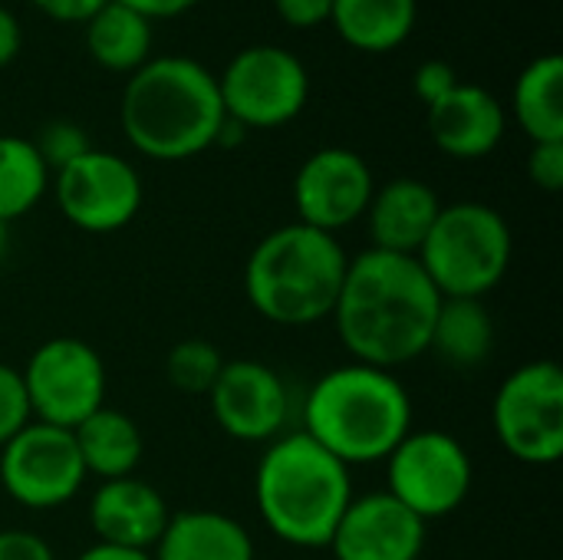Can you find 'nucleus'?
I'll use <instances>...</instances> for the list:
<instances>
[{"mask_svg": "<svg viewBox=\"0 0 563 560\" xmlns=\"http://www.w3.org/2000/svg\"><path fill=\"white\" fill-rule=\"evenodd\" d=\"M439 307L442 294L416 257L366 248L350 257L330 320L353 363L396 373L429 353Z\"/></svg>", "mask_w": 563, "mask_h": 560, "instance_id": "1", "label": "nucleus"}, {"mask_svg": "<svg viewBox=\"0 0 563 560\" xmlns=\"http://www.w3.org/2000/svg\"><path fill=\"white\" fill-rule=\"evenodd\" d=\"M122 132L155 162H185L218 145L228 122L218 76L191 56H158L139 66L119 106Z\"/></svg>", "mask_w": 563, "mask_h": 560, "instance_id": "2", "label": "nucleus"}, {"mask_svg": "<svg viewBox=\"0 0 563 560\" xmlns=\"http://www.w3.org/2000/svg\"><path fill=\"white\" fill-rule=\"evenodd\" d=\"M300 419L346 469L376 465L412 432V396L393 370L346 363L310 386Z\"/></svg>", "mask_w": 563, "mask_h": 560, "instance_id": "3", "label": "nucleus"}, {"mask_svg": "<svg viewBox=\"0 0 563 560\" xmlns=\"http://www.w3.org/2000/svg\"><path fill=\"white\" fill-rule=\"evenodd\" d=\"M254 502L274 538L323 551L353 502V479L340 459L297 429L267 442L254 472Z\"/></svg>", "mask_w": 563, "mask_h": 560, "instance_id": "4", "label": "nucleus"}, {"mask_svg": "<svg viewBox=\"0 0 563 560\" xmlns=\"http://www.w3.org/2000/svg\"><path fill=\"white\" fill-rule=\"evenodd\" d=\"M346 267L350 254L336 234L294 221L254 244L244 294L254 314L277 327H317L330 320Z\"/></svg>", "mask_w": 563, "mask_h": 560, "instance_id": "5", "label": "nucleus"}, {"mask_svg": "<svg viewBox=\"0 0 563 560\" xmlns=\"http://www.w3.org/2000/svg\"><path fill=\"white\" fill-rule=\"evenodd\" d=\"M515 234L505 215L482 201L442 205L416 261L442 297L485 300L511 271Z\"/></svg>", "mask_w": 563, "mask_h": 560, "instance_id": "6", "label": "nucleus"}, {"mask_svg": "<svg viewBox=\"0 0 563 560\" xmlns=\"http://www.w3.org/2000/svg\"><path fill=\"white\" fill-rule=\"evenodd\" d=\"M492 426L501 449L525 465L563 459V370L554 360H531L501 380L492 403Z\"/></svg>", "mask_w": 563, "mask_h": 560, "instance_id": "7", "label": "nucleus"}, {"mask_svg": "<svg viewBox=\"0 0 563 560\" xmlns=\"http://www.w3.org/2000/svg\"><path fill=\"white\" fill-rule=\"evenodd\" d=\"M472 479L468 449L442 429H412L386 455V492L426 525L455 515L472 492Z\"/></svg>", "mask_w": 563, "mask_h": 560, "instance_id": "8", "label": "nucleus"}, {"mask_svg": "<svg viewBox=\"0 0 563 560\" xmlns=\"http://www.w3.org/2000/svg\"><path fill=\"white\" fill-rule=\"evenodd\" d=\"M224 116L247 129H280L310 99V76L297 53L271 43L241 50L218 79Z\"/></svg>", "mask_w": 563, "mask_h": 560, "instance_id": "9", "label": "nucleus"}, {"mask_svg": "<svg viewBox=\"0 0 563 560\" xmlns=\"http://www.w3.org/2000/svg\"><path fill=\"white\" fill-rule=\"evenodd\" d=\"M33 422L76 429L106 406V363L79 337H53L40 343L20 370Z\"/></svg>", "mask_w": 563, "mask_h": 560, "instance_id": "10", "label": "nucleus"}, {"mask_svg": "<svg viewBox=\"0 0 563 560\" xmlns=\"http://www.w3.org/2000/svg\"><path fill=\"white\" fill-rule=\"evenodd\" d=\"M86 479L89 475L69 429L30 422L0 449V485L30 512L69 505L82 492Z\"/></svg>", "mask_w": 563, "mask_h": 560, "instance_id": "11", "label": "nucleus"}, {"mask_svg": "<svg viewBox=\"0 0 563 560\" xmlns=\"http://www.w3.org/2000/svg\"><path fill=\"white\" fill-rule=\"evenodd\" d=\"M53 195L63 218L86 234H112L142 211V178L122 155L89 149L53 175Z\"/></svg>", "mask_w": 563, "mask_h": 560, "instance_id": "12", "label": "nucleus"}, {"mask_svg": "<svg viewBox=\"0 0 563 560\" xmlns=\"http://www.w3.org/2000/svg\"><path fill=\"white\" fill-rule=\"evenodd\" d=\"M373 191L376 182L363 155L343 145L317 149L294 178L297 221L336 234L366 215Z\"/></svg>", "mask_w": 563, "mask_h": 560, "instance_id": "13", "label": "nucleus"}, {"mask_svg": "<svg viewBox=\"0 0 563 560\" xmlns=\"http://www.w3.org/2000/svg\"><path fill=\"white\" fill-rule=\"evenodd\" d=\"M208 406L224 436L267 446L284 436L290 419V393L280 373L261 360H224Z\"/></svg>", "mask_w": 563, "mask_h": 560, "instance_id": "14", "label": "nucleus"}, {"mask_svg": "<svg viewBox=\"0 0 563 560\" xmlns=\"http://www.w3.org/2000/svg\"><path fill=\"white\" fill-rule=\"evenodd\" d=\"M426 521L389 492L353 495L327 551L333 560H419L426 551Z\"/></svg>", "mask_w": 563, "mask_h": 560, "instance_id": "15", "label": "nucleus"}, {"mask_svg": "<svg viewBox=\"0 0 563 560\" xmlns=\"http://www.w3.org/2000/svg\"><path fill=\"white\" fill-rule=\"evenodd\" d=\"M168 518L172 512L162 492L135 475L99 482L89 498V528L102 545L152 551Z\"/></svg>", "mask_w": 563, "mask_h": 560, "instance_id": "16", "label": "nucleus"}, {"mask_svg": "<svg viewBox=\"0 0 563 560\" xmlns=\"http://www.w3.org/2000/svg\"><path fill=\"white\" fill-rule=\"evenodd\" d=\"M508 129L505 106L498 96L475 83H459L449 96L429 106V135L449 158H485L492 155Z\"/></svg>", "mask_w": 563, "mask_h": 560, "instance_id": "17", "label": "nucleus"}, {"mask_svg": "<svg viewBox=\"0 0 563 560\" xmlns=\"http://www.w3.org/2000/svg\"><path fill=\"white\" fill-rule=\"evenodd\" d=\"M439 211H442V201L435 188L422 178H393L379 185L363 215L366 231H369V248L416 257Z\"/></svg>", "mask_w": 563, "mask_h": 560, "instance_id": "18", "label": "nucleus"}, {"mask_svg": "<svg viewBox=\"0 0 563 560\" xmlns=\"http://www.w3.org/2000/svg\"><path fill=\"white\" fill-rule=\"evenodd\" d=\"M152 560H254V538L224 512H172Z\"/></svg>", "mask_w": 563, "mask_h": 560, "instance_id": "19", "label": "nucleus"}, {"mask_svg": "<svg viewBox=\"0 0 563 560\" xmlns=\"http://www.w3.org/2000/svg\"><path fill=\"white\" fill-rule=\"evenodd\" d=\"M73 442H76L86 475H92L99 482L135 475V469L145 455V439H142L139 422L109 406H102L89 419H82L73 429Z\"/></svg>", "mask_w": 563, "mask_h": 560, "instance_id": "20", "label": "nucleus"}, {"mask_svg": "<svg viewBox=\"0 0 563 560\" xmlns=\"http://www.w3.org/2000/svg\"><path fill=\"white\" fill-rule=\"evenodd\" d=\"M495 350V320L485 300L442 297L429 353H435L452 370H478Z\"/></svg>", "mask_w": 563, "mask_h": 560, "instance_id": "21", "label": "nucleus"}, {"mask_svg": "<svg viewBox=\"0 0 563 560\" xmlns=\"http://www.w3.org/2000/svg\"><path fill=\"white\" fill-rule=\"evenodd\" d=\"M419 20V0H333L330 23L363 53H389L409 40Z\"/></svg>", "mask_w": 563, "mask_h": 560, "instance_id": "22", "label": "nucleus"}, {"mask_svg": "<svg viewBox=\"0 0 563 560\" xmlns=\"http://www.w3.org/2000/svg\"><path fill=\"white\" fill-rule=\"evenodd\" d=\"M515 119L534 142H563V59L558 53L531 59L515 83Z\"/></svg>", "mask_w": 563, "mask_h": 560, "instance_id": "23", "label": "nucleus"}, {"mask_svg": "<svg viewBox=\"0 0 563 560\" xmlns=\"http://www.w3.org/2000/svg\"><path fill=\"white\" fill-rule=\"evenodd\" d=\"M86 50L102 69L132 76L148 63L152 23L142 13L109 0L92 20H86Z\"/></svg>", "mask_w": 563, "mask_h": 560, "instance_id": "24", "label": "nucleus"}, {"mask_svg": "<svg viewBox=\"0 0 563 560\" xmlns=\"http://www.w3.org/2000/svg\"><path fill=\"white\" fill-rule=\"evenodd\" d=\"M49 168L23 135H0V221L30 215L49 191Z\"/></svg>", "mask_w": 563, "mask_h": 560, "instance_id": "25", "label": "nucleus"}, {"mask_svg": "<svg viewBox=\"0 0 563 560\" xmlns=\"http://www.w3.org/2000/svg\"><path fill=\"white\" fill-rule=\"evenodd\" d=\"M221 366H224L221 350L211 340H198V337L175 343L165 356V376L185 396H208Z\"/></svg>", "mask_w": 563, "mask_h": 560, "instance_id": "26", "label": "nucleus"}, {"mask_svg": "<svg viewBox=\"0 0 563 560\" xmlns=\"http://www.w3.org/2000/svg\"><path fill=\"white\" fill-rule=\"evenodd\" d=\"M30 142L36 145V152H40L43 165L49 168V175H56L59 168H66L69 162H76L79 155H86L92 149L89 139H86V132L76 122H69V119L46 122L40 129V135L30 139Z\"/></svg>", "mask_w": 563, "mask_h": 560, "instance_id": "27", "label": "nucleus"}, {"mask_svg": "<svg viewBox=\"0 0 563 560\" xmlns=\"http://www.w3.org/2000/svg\"><path fill=\"white\" fill-rule=\"evenodd\" d=\"M33 422L30 416V403H26V389H23V376L16 366L0 363V449Z\"/></svg>", "mask_w": 563, "mask_h": 560, "instance_id": "28", "label": "nucleus"}, {"mask_svg": "<svg viewBox=\"0 0 563 560\" xmlns=\"http://www.w3.org/2000/svg\"><path fill=\"white\" fill-rule=\"evenodd\" d=\"M528 178L534 188L558 195L563 188V142H534L528 152Z\"/></svg>", "mask_w": 563, "mask_h": 560, "instance_id": "29", "label": "nucleus"}, {"mask_svg": "<svg viewBox=\"0 0 563 560\" xmlns=\"http://www.w3.org/2000/svg\"><path fill=\"white\" fill-rule=\"evenodd\" d=\"M416 96L426 102V109L429 106H435L442 96H449L455 86H459V76H455V69H452V63H445V59H426L419 69H416Z\"/></svg>", "mask_w": 563, "mask_h": 560, "instance_id": "30", "label": "nucleus"}, {"mask_svg": "<svg viewBox=\"0 0 563 560\" xmlns=\"http://www.w3.org/2000/svg\"><path fill=\"white\" fill-rule=\"evenodd\" d=\"M0 560H56V554L40 535L20 531V528H3L0 531Z\"/></svg>", "mask_w": 563, "mask_h": 560, "instance_id": "31", "label": "nucleus"}, {"mask_svg": "<svg viewBox=\"0 0 563 560\" xmlns=\"http://www.w3.org/2000/svg\"><path fill=\"white\" fill-rule=\"evenodd\" d=\"M274 7H277L280 20L297 30H313V26L327 23L333 13V0H274Z\"/></svg>", "mask_w": 563, "mask_h": 560, "instance_id": "32", "label": "nucleus"}, {"mask_svg": "<svg viewBox=\"0 0 563 560\" xmlns=\"http://www.w3.org/2000/svg\"><path fill=\"white\" fill-rule=\"evenodd\" d=\"M40 13H46L56 23H86L92 20L109 0H30Z\"/></svg>", "mask_w": 563, "mask_h": 560, "instance_id": "33", "label": "nucleus"}, {"mask_svg": "<svg viewBox=\"0 0 563 560\" xmlns=\"http://www.w3.org/2000/svg\"><path fill=\"white\" fill-rule=\"evenodd\" d=\"M115 3H122V7H129V10H135V13H142V17L152 23V20H168V17L185 13V10H191L198 0H115Z\"/></svg>", "mask_w": 563, "mask_h": 560, "instance_id": "34", "label": "nucleus"}, {"mask_svg": "<svg viewBox=\"0 0 563 560\" xmlns=\"http://www.w3.org/2000/svg\"><path fill=\"white\" fill-rule=\"evenodd\" d=\"M20 43H23V30H20L16 17L7 7H0V66L16 59Z\"/></svg>", "mask_w": 563, "mask_h": 560, "instance_id": "35", "label": "nucleus"}, {"mask_svg": "<svg viewBox=\"0 0 563 560\" xmlns=\"http://www.w3.org/2000/svg\"><path fill=\"white\" fill-rule=\"evenodd\" d=\"M73 560H152V551H132V548H115V545H89L86 551H79Z\"/></svg>", "mask_w": 563, "mask_h": 560, "instance_id": "36", "label": "nucleus"}, {"mask_svg": "<svg viewBox=\"0 0 563 560\" xmlns=\"http://www.w3.org/2000/svg\"><path fill=\"white\" fill-rule=\"evenodd\" d=\"M7 244H10V224L0 221V257L7 254Z\"/></svg>", "mask_w": 563, "mask_h": 560, "instance_id": "37", "label": "nucleus"}]
</instances>
